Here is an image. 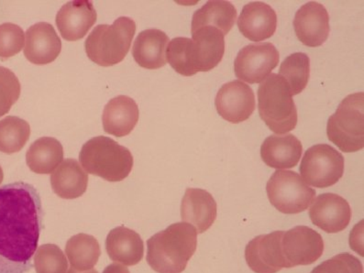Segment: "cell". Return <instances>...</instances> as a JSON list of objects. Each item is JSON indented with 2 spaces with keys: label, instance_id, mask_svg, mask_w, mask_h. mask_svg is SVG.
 I'll use <instances>...</instances> for the list:
<instances>
[{
  "label": "cell",
  "instance_id": "cell-6",
  "mask_svg": "<svg viewBox=\"0 0 364 273\" xmlns=\"http://www.w3.org/2000/svg\"><path fill=\"white\" fill-rule=\"evenodd\" d=\"M329 141L341 151L356 152L364 147V95L351 94L344 98L336 113L328 119Z\"/></svg>",
  "mask_w": 364,
  "mask_h": 273
},
{
  "label": "cell",
  "instance_id": "cell-8",
  "mask_svg": "<svg viewBox=\"0 0 364 273\" xmlns=\"http://www.w3.org/2000/svg\"><path fill=\"white\" fill-rule=\"evenodd\" d=\"M344 167V157L336 149L328 144H316L304 154L300 173L306 185L328 188L343 178Z\"/></svg>",
  "mask_w": 364,
  "mask_h": 273
},
{
  "label": "cell",
  "instance_id": "cell-30",
  "mask_svg": "<svg viewBox=\"0 0 364 273\" xmlns=\"http://www.w3.org/2000/svg\"><path fill=\"white\" fill-rule=\"evenodd\" d=\"M166 61L179 75L192 76L198 74L192 39L177 37L170 41L166 49Z\"/></svg>",
  "mask_w": 364,
  "mask_h": 273
},
{
  "label": "cell",
  "instance_id": "cell-25",
  "mask_svg": "<svg viewBox=\"0 0 364 273\" xmlns=\"http://www.w3.org/2000/svg\"><path fill=\"white\" fill-rule=\"evenodd\" d=\"M237 20V9L230 1H208L196 11L192 18V33L198 28L211 26L227 35Z\"/></svg>",
  "mask_w": 364,
  "mask_h": 273
},
{
  "label": "cell",
  "instance_id": "cell-1",
  "mask_svg": "<svg viewBox=\"0 0 364 273\" xmlns=\"http://www.w3.org/2000/svg\"><path fill=\"white\" fill-rule=\"evenodd\" d=\"M39 193L23 182L0 188V258L31 267L43 225Z\"/></svg>",
  "mask_w": 364,
  "mask_h": 273
},
{
  "label": "cell",
  "instance_id": "cell-27",
  "mask_svg": "<svg viewBox=\"0 0 364 273\" xmlns=\"http://www.w3.org/2000/svg\"><path fill=\"white\" fill-rule=\"evenodd\" d=\"M65 253L72 268L85 272L94 269L101 255V250L96 237L81 233L68 241Z\"/></svg>",
  "mask_w": 364,
  "mask_h": 273
},
{
  "label": "cell",
  "instance_id": "cell-16",
  "mask_svg": "<svg viewBox=\"0 0 364 273\" xmlns=\"http://www.w3.org/2000/svg\"><path fill=\"white\" fill-rule=\"evenodd\" d=\"M62 50V41L55 28L47 22H39L28 28L24 55L28 62L37 65L55 61Z\"/></svg>",
  "mask_w": 364,
  "mask_h": 273
},
{
  "label": "cell",
  "instance_id": "cell-37",
  "mask_svg": "<svg viewBox=\"0 0 364 273\" xmlns=\"http://www.w3.org/2000/svg\"><path fill=\"white\" fill-rule=\"evenodd\" d=\"M66 273H98L97 269H90V271H85V272H79L77 269H75L74 268H71L68 269V272Z\"/></svg>",
  "mask_w": 364,
  "mask_h": 273
},
{
  "label": "cell",
  "instance_id": "cell-33",
  "mask_svg": "<svg viewBox=\"0 0 364 273\" xmlns=\"http://www.w3.org/2000/svg\"><path fill=\"white\" fill-rule=\"evenodd\" d=\"M24 31L14 23L0 25V58L18 55L24 47Z\"/></svg>",
  "mask_w": 364,
  "mask_h": 273
},
{
  "label": "cell",
  "instance_id": "cell-15",
  "mask_svg": "<svg viewBox=\"0 0 364 273\" xmlns=\"http://www.w3.org/2000/svg\"><path fill=\"white\" fill-rule=\"evenodd\" d=\"M97 18L93 3L88 0L70 1L63 5L56 15L57 28L63 39H83Z\"/></svg>",
  "mask_w": 364,
  "mask_h": 273
},
{
  "label": "cell",
  "instance_id": "cell-38",
  "mask_svg": "<svg viewBox=\"0 0 364 273\" xmlns=\"http://www.w3.org/2000/svg\"><path fill=\"white\" fill-rule=\"evenodd\" d=\"M3 178H4V173H3L2 168L0 166V185L3 182Z\"/></svg>",
  "mask_w": 364,
  "mask_h": 273
},
{
  "label": "cell",
  "instance_id": "cell-3",
  "mask_svg": "<svg viewBox=\"0 0 364 273\" xmlns=\"http://www.w3.org/2000/svg\"><path fill=\"white\" fill-rule=\"evenodd\" d=\"M79 161L88 173L112 183L126 179L134 167L132 152L105 136H95L85 142Z\"/></svg>",
  "mask_w": 364,
  "mask_h": 273
},
{
  "label": "cell",
  "instance_id": "cell-11",
  "mask_svg": "<svg viewBox=\"0 0 364 273\" xmlns=\"http://www.w3.org/2000/svg\"><path fill=\"white\" fill-rule=\"evenodd\" d=\"M215 106L221 117L232 124L246 122L255 112V93L250 85L234 80L223 85L218 90Z\"/></svg>",
  "mask_w": 364,
  "mask_h": 273
},
{
  "label": "cell",
  "instance_id": "cell-12",
  "mask_svg": "<svg viewBox=\"0 0 364 273\" xmlns=\"http://www.w3.org/2000/svg\"><path fill=\"white\" fill-rule=\"evenodd\" d=\"M284 231L261 235L247 244L245 259L247 264L255 273H277L287 268L282 239Z\"/></svg>",
  "mask_w": 364,
  "mask_h": 273
},
{
  "label": "cell",
  "instance_id": "cell-17",
  "mask_svg": "<svg viewBox=\"0 0 364 273\" xmlns=\"http://www.w3.org/2000/svg\"><path fill=\"white\" fill-rule=\"evenodd\" d=\"M238 28L243 36L255 43L270 39L277 31V12L267 3H249L240 15Z\"/></svg>",
  "mask_w": 364,
  "mask_h": 273
},
{
  "label": "cell",
  "instance_id": "cell-26",
  "mask_svg": "<svg viewBox=\"0 0 364 273\" xmlns=\"http://www.w3.org/2000/svg\"><path fill=\"white\" fill-rule=\"evenodd\" d=\"M63 148L61 142L52 136H43L34 141L26 154L28 167L33 173L49 174L62 164Z\"/></svg>",
  "mask_w": 364,
  "mask_h": 273
},
{
  "label": "cell",
  "instance_id": "cell-19",
  "mask_svg": "<svg viewBox=\"0 0 364 273\" xmlns=\"http://www.w3.org/2000/svg\"><path fill=\"white\" fill-rule=\"evenodd\" d=\"M302 152L301 141L293 134L269 136L261 146L262 160L277 170L296 167Z\"/></svg>",
  "mask_w": 364,
  "mask_h": 273
},
{
  "label": "cell",
  "instance_id": "cell-9",
  "mask_svg": "<svg viewBox=\"0 0 364 273\" xmlns=\"http://www.w3.org/2000/svg\"><path fill=\"white\" fill-rule=\"evenodd\" d=\"M280 55L273 43H253L240 50L234 61L237 77L249 84L264 80L279 63Z\"/></svg>",
  "mask_w": 364,
  "mask_h": 273
},
{
  "label": "cell",
  "instance_id": "cell-22",
  "mask_svg": "<svg viewBox=\"0 0 364 273\" xmlns=\"http://www.w3.org/2000/svg\"><path fill=\"white\" fill-rule=\"evenodd\" d=\"M169 37L157 28L141 31L135 40L132 55L142 68L156 70L166 65Z\"/></svg>",
  "mask_w": 364,
  "mask_h": 273
},
{
  "label": "cell",
  "instance_id": "cell-10",
  "mask_svg": "<svg viewBox=\"0 0 364 273\" xmlns=\"http://www.w3.org/2000/svg\"><path fill=\"white\" fill-rule=\"evenodd\" d=\"M321 235L306 225H297L284 233L282 252L287 268L313 264L324 252Z\"/></svg>",
  "mask_w": 364,
  "mask_h": 273
},
{
  "label": "cell",
  "instance_id": "cell-13",
  "mask_svg": "<svg viewBox=\"0 0 364 273\" xmlns=\"http://www.w3.org/2000/svg\"><path fill=\"white\" fill-rule=\"evenodd\" d=\"M312 223L325 232H341L349 225L351 208L347 200L336 193H322L309 209Z\"/></svg>",
  "mask_w": 364,
  "mask_h": 273
},
{
  "label": "cell",
  "instance_id": "cell-20",
  "mask_svg": "<svg viewBox=\"0 0 364 273\" xmlns=\"http://www.w3.org/2000/svg\"><path fill=\"white\" fill-rule=\"evenodd\" d=\"M139 116L138 105L132 98L127 96L114 97L103 111L104 130L107 134L118 138L129 135L137 125Z\"/></svg>",
  "mask_w": 364,
  "mask_h": 273
},
{
  "label": "cell",
  "instance_id": "cell-29",
  "mask_svg": "<svg viewBox=\"0 0 364 273\" xmlns=\"http://www.w3.org/2000/svg\"><path fill=\"white\" fill-rule=\"evenodd\" d=\"M279 75L289 85L292 96L301 93L309 81V57L304 53H296L287 57L280 66Z\"/></svg>",
  "mask_w": 364,
  "mask_h": 273
},
{
  "label": "cell",
  "instance_id": "cell-5",
  "mask_svg": "<svg viewBox=\"0 0 364 273\" xmlns=\"http://www.w3.org/2000/svg\"><path fill=\"white\" fill-rule=\"evenodd\" d=\"M135 31L136 23L128 17H120L112 25H98L85 40V53L103 68L118 65L128 55Z\"/></svg>",
  "mask_w": 364,
  "mask_h": 273
},
{
  "label": "cell",
  "instance_id": "cell-35",
  "mask_svg": "<svg viewBox=\"0 0 364 273\" xmlns=\"http://www.w3.org/2000/svg\"><path fill=\"white\" fill-rule=\"evenodd\" d=\"M31 267L15 264L0 258V273H25Z\"/></svg>",
  "mask_w": 364,
  "mask_h": 273
},
{
  "label": "cell",
  "instance_id": "cell-31",
  "mask_svg": "<svg viewBox=\"0 0 364 273\" xmlns=\"http://www.w3.org/2000/svg\"><path fill=\"white\" fill-rule=\"evenodd\" d=\"M34 267L37 273H66L68 271V259L55 244H46L38 249Z\"/></svg>",
  "mask_w": 364,
  "mask_h": 273
},
{
  "label": "cell",
  "instance_id": "cell-23",
  "mask_svg": "<svg viewBox=\"0 0 364 273\" xmlns=\"http://www.w3.org/2000/svg\"><path fill=\"white\" fill-rule=\"evenodd\" d=\"M106 250L113 262L134 266L144 259V243L140 235L134 230L119 227L107 235Z\"/></svg>",
  "mask_w": 364,
  "mask_h": 273
},
{
  "label": "cell",
  "instance_id": "cell-7",
  "mask_svg": "<svg viewBox=\"0 0 364 273\" xmlns=\"http://www.w3.org/2000/svg\"><path fill=\"white\" fill-rule=\"evenodd\" d=\"M267 192L274 208L286 215L306 211L316 198L315 190L292 171H275L268 181Z\"/></svg>",
  "mask_w": 364,
  "mask_h": 273
},
{
  "label": "cell",
  "instance_id": "cell-2",
  "mask_svg": "<svg viewBox=\"0 0 364 273\" xmlns=\"http://www.w3.org/2000/svg\"><path fill=\"white\" fill-rule=\"evenodd\" d=\"M198 247L192 225L176 223L147 240V262L158 273H182Z\"/></svg>",
  "mask_w": 364,
  "mask_h": 273
},
{
  "label": "cell",
  "instance_id": "cell-32",
  "mask_svg": "<svg viewBox=\"0 0 364 273\" xmlns=\"http://www.w3.org/2000/svg\"><path fill=\"white\" fill-rule=\"evenodd\" d=\"M21 82L11 70L0 66V117L9 112L21 96Z\"/></svg>",
  "mask_w": 364,
  "mask_h": 273
},
{
  "label": "cell",
  "instance_id": "cell-34",
  "mask_svg": "<svg viewBox=\"0 0 364 273\" xmlns=\"http://www.w3.org/2000/svg\"><path fill=\"white\" fill-rule=\"evenodd\" d=\"M310 273H363V266L355 256L341 253L321 263Z\"/></svg>",
  "mask_w": 364,
  "mask_h": 273
},
{
  "label": "cell",
  "instance_id": "cell-36",
  "mask_svg": "<svg viewBox=\"0 0 364 273\" xmlns=\"http://www.w3.org/2000/svg\"><path fill=\"white\" fill-rule=\"evenodd\" d=\"M103 273H129L128 268L118 263H113L104 269Z\"/></svg>",
  "mask_w": 364,
  "mask_h": 273
},
{
  "label": "cell",
  "instance_id": "cell-21",
  "mask_svg": "<svg viewBox=\"0 0 364 273\" xmlns=\"http://www.w3.org/2000/svg\"><path fill=\"white\" fill-rule=\"evenodd\" d=\"M196 71L208 72L223 60L225 53L224 35L217 28L207 26L192 33Z\"/></svg>",
  "mask_w": 364,
  "mask_h": 273
},
{
  "label": "cell",
  "instance_id": "cell-28",
  "mask_svg": "<svg viewBox=\"0 0 364 273\" xmlns=\"http://www.w3.org/2000/svg\"><path fill=\"white\" fill-rule=\"evenodd\" d=\"M31 136L30 124L18 117L0 120V151L12 154L23 149Z\"/></svg>",
  "mask_w": 364,
  "mask_h": 273
},
{
  "label": "cell",
  "instance_id": "cell-14",
  "mask_svg": "<svg viewBox=\"0 0 364 273\" xmlns=\"http://www.w3.org/2000/svg\"><path fill=\"white\" fill-rule=\"evenodd\" d=\"M296 37L304 46L319 47L327 41L331 33L327 9L316 1L303 5L294 18Z\"/></svg>",
  "mask_w": 364,
  "mask_h": 273
},
{
  "label": "cell",
  "instance_id": "cell-18",
  "mask_svg": "<svg viewBox=\"0 0 364 273\" xmlns=\"http://www.w3.org/2000/svg\"><path fill=\"white\" fill-rule=\"evenodd\" d=\"M217 215V203L210 193L203 189H186L181 204L183 222L192 225L198 234H203L216 221Z\"/></svg>",
  "mask_w": 364,
  "mask_h": 273
},
{
  "label": "cell",
  "instance_id": "cell-24",
  "mask_svg": "<svg viewBox=\"0 0 364 273\" xmlns=\"http://www.w3.org/2000/svg\"><path fill=\"white\" fill-rule=\"evenodd\" d=\"M53 192L63 199H75L87 189L88 176L75 159H66L50 176Z\"/></svg>",
  "mask_w": 364,
  "mask_h": 273
},
{
  "label": "cell",
  "instance_id": "cell-4",
  "mask_svg": "<svg viewBox=\"0 0 364 273\" xmlns=\"http://www.w3.org/2000/svg\"><path fill=\"white\" fill-rule=\"evenodd\" d=\"M259 117L277 135L292 132L297 125V110L289 85L281 75H269L258 88Z\"/></svg>",
  "mask_w": 364,
  "mask_h": 273
}]
</instances>
